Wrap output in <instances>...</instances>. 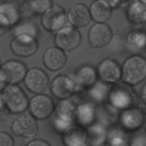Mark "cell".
Masks as SVG:
<instances>
[{
  "label": "cell",
  "mask_w": 146,
  "mask_h": 146,
  "mask_svg": "<svg viewBox=\"0 0 146 146\" xmlns=\"http://www.w3.org/2000/svg\"><path fill=\"white\" fill-rule=\"evenodd\" d=\"M122 78L126 84L137 85L146 79V58L140 55L128 57L122 66Z\"/></svg>",
  "instance_id": "obj_1"
},
{
  "label": "cell",
  "mask_w": 146,
  "mask_h": 146,
  "mask_svg": "<svg viewBox=\"0 0 146 146\" xmlns=\"http://www.w3.org/2000/svg\"><path fill=\"white\" fill-rule=\"evenodd\" d=\"M13 113H20L27 109L29 103L21 87L16 84H9L2 91V98Z\"/></svg>",
  "instance_id": "obj_2"
},
{
  "label": "cell",
  "mask_w": 146,
  "mask_h": 146,
  "mask_svg": "<svg viewBox=\"0 0 146 146\" xmlns=\"http://www.w3.org/2000/svg\"><path fill=\"white\" fill-rule=\"evenodd\" d=\"M27 73V67L21 61L9 60L1 65V82L17 84L24 79Z\"/></svg>",
  "instance_id": "obj_3"
},
{
  "label": "cell",
  "mask_w": 146,
  "mask_h": 146,
  "mask_svg": "<svg viewBox=\"0 0 146 146\" xmlns=\"http://www.w3.org/2000/svg\"><path fill=\"white\" fill-rule=\"evenodd\" d=\"M66 21L65 10L58 4L48 9L41 17V24L46 31L55 32L63 28Z\"/></svg>",
  "instance_id": "obj_4"
},
{
  "label": "cell",
  "mask_w": 146,
  "mask_h": 146,
  "mask_svg": "<svg viewBox=\"0 0 146 146\" xmlns=\"http://www.w3.org/2000/svg\"><path fill=\"white\" fill-rule=\"evenodd\" d=\"M54 42L56 46L61 49L71 51L81 44V35L79 31L74 27H63L56 34Z\"/></svg>",
  "instance_id": "obj_5"
},
{
  "label": "cell",
  "mask_w": 146,
  "mask_h": 146,
  "mask_svg": "<svg viewBox=\"0 0 146 146\" xmlns=\"http://www.w3.org/2000/svg\"><path fill=\"white\" fill-rule=\"evenodd\" d=\"M31 114L35 118L44 120L51 115L54 110L52 99L49 96L38 94L33 97L29 105Z\"/></svg>",
  "instance_id": "obj_6"
},
{
  "label": "cell",
  "mask_w": 146,
  "mask_h": 146,
  "mask_svg": "<svg viewBox=\"0 0 146 146\" xmlns=\"http://www.w3.org/2000/svg\"><path fill=\"white\" fill-rule=\"evenodd\" d=\"M11 131L17 136L32 138L38 132L36 121L32 115L22 114L17 117L12 123Z\"/></svg>",
  "instance_id": "obj_7"
},
{
  "label": "cell",
  "mask_w": 146,
  "mask_h": 146,
  "mask_svg": "<svg viewBox=\"0 0 146 146\" xmlns=\"http://www.w3.org/2000/svg\"><path fill=\"white\" fill-rule=\"evenodd\" d=\"M38 48V44L35 37L28 34L15 36L11 42V49L16 56L27 58L35 54Z\"/></svg>",
  "instance_id": "obj_8"
},
{
  "label": "cell",
  "mask_w": 146,
  "mask_h": 146,
  "mask_svg": "<svg viewBox=\"0 0 146 146\" xmlns=\"http://www.w3.org/2000/svg\"><path fill=\"white\" fill-rule=\"evenodd\" d=\"M98 76L106 84H115L122 78V68L118 62L111 58L101 61L97 68Z\"/></svg>",
  "instance_id": "obj_9"
},
{
  "label": "cell",
  "mask_w": 146,
  "mask_h": 146,
  "mask_svg": "<svg viewBox=\"0 0 146 146\" xmlns=\"http://www.w3.org/2000/svg\"><path fill=\"white\" fill-rule=\"evenodd\" d=\"M49 83L47 74L38 68H31L24 78V84L27 89L34 94H41L48 87Z\"/></svg>",
  "instance_id": "obj_10"
},
{
  "label": "cell",
  "mask_w": 146,
  "mask_h": 146,
  "mask_svg": "<svg viewBox=\"0 0 146 146\" xmlns=\"http://www.w3.org/2000/svg\"><path fill=\"white\" fill-rule=\"evenodd\" d=\"M112 35V31L107 24L97 23L90 29L88 41L92 48H101L110 42Z\"/></svg>",
  "instance_id": "obj_11"
},
{
  "label": "cell",
  "mask_w": 146,
  "mask_h": 146,
  "mask_svg": "<svg viewBox=\"0 0 146 146\" xmlns=\"http://www.w3.org/2000/svg\"><path fill=\"white\" fill-rule=\"evenodd\" d=\"M75 81L66 76L55 77L51 84V92L58 99H66L73 95L76 89Z\"/></svg>",
  "instance_id": "obj_12"
},
{
  "label": "cell",
  "mask_w": 146,
  "mask_h": 146,
  "mask_svg": "<svg viewBox=\"0 0 146 146\" xmlns=\"http://www.w3.org/2000/svg\"><path fill=\"white\" fill-rule=\"evenodd\" d=\"M20 17L21 12L15 4L10 2L2 3L0 7L1 36H2L9 27L16 25L20 20Z\"/></svg>",
  "instance_id": "obj_13"
},
{
  "label": "cell",
  "mask_w": 146,
  "mask_h": 146,
  "mask_svg": "<svg viewBox=\"0 0 146 146\" xmlns=\"http://www.w3.org/2000/svg\"><path fill=\"white\" fill-rule=\"evenodd\" d=\"M88 139V131L80 124H71L64 131L63 134V141L66 145H84Z\"/></svg>",
  "instance_id": "obj_14"
},
{
  "label": "cell",
  "mask_w": 146,
  "mask_h": 146,
  "mask_svg": "<svg viewBox=\"0 0 146 146\" xmlns=\"http://www.w3.org/2000/svg\"><path fill=\"white\" fill-rule=\"evenodd\" d=\"M67 61L64 50L58 47H51L44 52L43 63L50 71H56L64 68Z\"/></svg>",
  "instance_id": "obj_15"
},
{
  "label": "cell",
  "mask_w": 146,
  "mask_h": 146,
  "mask_svg": "<svg viewBox=\"0 0 146 146\" xmlns=\"http://www.w3.org/2000/svg\"><path fill=\"white\" fill-rule=\"evenodd\" d=\"M69 22L76 27H84L91 21V14L90 9L83 4L72 6L68 14Z\"/></svg>",
  "instance_id": "obj_16"
},
{
  "label": "cell",
  "mask_w": 146,
  "mask_h": 146,
  "mask_svg": "<svg viewBox=\"0 0 146 146\" xmlns=\"http://www.w3.org/2000/svg\"><path fill=\"white\" fill-rule=\"evenodd\" d=\"M121 125L127 130H137L142 127L145 121V113L141 109L125 110L121 113Z\"/></svg>",
  "instance_id": "obj_17"
},
{
  "label": "cell",
  "mask_w": 146,
  "mask_h": 146,
  "mask_svg": "<svg viewBox=\"0 0 146 146\" xmlns=\"http://www.w3.org/2000/svg\"><path fill=\"white\" fill-rule=\"evenodd\" d=\"M98 73L91 66H83L78 69L75 74L76 86L81 88H91L96 84Z\"/></svg>",
  "instance_id": "obj_18"
},
{
  "label": "cell",
  "mask_w": 146,
  "mask_h": 146,
  "mask_svg": "<svg viewBox=\"0 0 146 146\" xmlns=\"http://www.w3.org/2000/svg\"><path fill=\"white\" fill-rule=\"evenodd\" d=\"M111 6L104 0H95L90 7L91 17L97 23H105L111 16Z\"/></svg>",
  "instance_id": "obj_19"
},
{
  "label": "cell",
  "mask_w": 146,
  "mask_h": 146,
  "mask_svg": "<svg viewBox=\"0 0 146 146\" xmlns=\"http://www.w3.org/2000/svg\"><path fill=\"white\" fill-rule=\"evenodd\" d=\"M127 16L128 20L134 24H145L146 4L141 0L133 2L128 7Z\"/></svg>",
  "instance_id": "obj_20"
},
{
  "label": "cell",
  "mask_w": 146,
  "mask_h": 146,
  "mask_svg": "<svg viewBox=\"0 0 146 146\" xmlns=\"http://www.w3.org/2000/svg\"><path fill=\"white\" fill-rule=\"evenodd\" d=\"M76 111L77 108L71 101L63 99L58 104L56 118L71 124L76 115Z\"/></svg>",
  "instance_id": "obj_21"
},
{
  "label": "cell",
  "mask_w": 146,
  "mask_h": 146,
  "mask_svg": "<svg viewBox=\"0 0 146 146\" xmlns=\"http://www.w3.org/2000/svg\"><path fill=\"white\" fill-rule=\"evenodd\" d=\"M125 88H117L111 94V101L115 107L119 108H125L131 104V94Z\"/></svg>",
  "instance_id": "obj_22"
},
{
  "label": "cell",
  "mask_w": 146,
  "mask_h": 146,
  "mask_svg": "<svg viewBox=\"0 0 146 146\" xmlns=\"http://www.w3.org/2000/svg\"><path fill=\"white\" fill-rule=\"evenodd\" d=\"M94 108L92 105L84 104L77 108L76 117L78 119L80 125L83 126L91 125L94 118Z\"/></svg>",
  "instance_id": "obj_23"
},
{
  "label": "cell",
  "mask_w": 146,
  "mask_h": 146,
  "mask_svg": "<svg viewBox=\"0 0 146 146\" xmlns=\"http://www.w3.org/2000/svg\"><path fill=\"white\" fill-rule=\"evenodd\" d=\"M51 6V0H29L30 12L36 15L43 14Z\"/></svg>",
  "instance_id": "obj_24"
},
{
  "label": "cell",
  "mask_w": 146,
  "mask_h": 146,
  "mask_svg": "<svg viewBox=\"0 0 146 146\" xmlns=\"http://www.w3.org/2000/svg\"><path fill=\"white\" fill-rule=\"evenodd\" d=\"M14 32L15 36L20 35V34H28L31 36L36 37L38 31L36 27L34 24L31 22H24L16 26Z\"/></svg>",
  "instance_id": "obj_25"
},
{
  "label": "cell",
  "mask_w": 146,
  "mask_h": 146,
  "mask_svg": "<svg viewBox=\"0 0 146 146\" xmlns=\"http://www.w3.org/2000/svg\"><path fill=\"white\" fill-rule=\"evenodd\" d=\"M0 145L1 146H13L14 141L10 135L4 132L0 133Z\"/></svg>",
  "instance_id": "obj_26"
},
{
  "label": "cell",
  "mask_w": 146,
  "mask_h": 146,
  "mask_svg": "<svg viewBox=\"0 0 146 146\" xmlns=\"http://www.w3.org/2000/svg\"><path fill=\"white\" fill-rule=\"evenodd\" d=\"M10 113L11 111L9 110V108L7 106V105L5 104V103L4 102L2 99L1 101V121H7L9 118L10 115Z\"/></svg>",
  "instance_id": "obj_27"
},
{
  "label": "cell",
  "mask_w": 146,
  "mask_h": 146,
  "mask_svg": "<svg viewBox=\"0 0 146 146\" xmlns=\"http://www.w3.org/2000/svg\"><path fill=\"white\" fill-rule=\"evenodd\" d=\"M28 145L31 146H46V145H50L49 143H48L46 141H42V140H34L31 141V142L29 143Z\"/></svg>",
  "instance_id": "obj_28"
},
{
  "label": "cell",
  "mask_w": 146,
  "mask_h": 146,
  "mask_svg": "<svg viewBox=\"0 0 146 146\" xmlns=\"http://www.w3.org/2000/svg\"><path fill=\"white\" fill-rule=\"evenodd\" d=\"M133 145H146V137L145 136H138L134 139V143Z\"/></svg>",
  "instance_id": "obj_29"
},
{
  "label": "cell",
  "mask_w": 146,
  "mask_h": 146,
  "mask_svg": "<svg viewBox=\"0 0 146 146\" xmlns=\"http://www.w3.org/2000/svg\"><path fill=\"white\" fill-rule=\"evenodd\" d=\"M104 1L108 2V4L111 6L112 8L113 7H115L117 5H118V4L121 3V1H120V0H104Z\"/></svg>",
  "instance_id": "obj_30"
},
{
  "label": "cell",
  "mask_w": 146,
  "mask_h": 146,
  "mask_svg": "<svg viewBox=\"0 0 146 146\" xmlns=\"http://www.w3.org/2000/svg\"><path fill=\"white\" fill-rule=\"evenodd\" d=\"M141 110L144 112V113L146 114V101L145 100L143 103L141 105Z\"/></svg>",
  "instance_id": "obj_31"
},
{
  "label": "cell",
  "mask_w": 146,
  "mask_h": 146,
  "mask_svg": "<svg viewBox=\"0 0 146 146\" xmlns=\"http://www.w3.org/2000/svg\"><path fill=\"white\" fill-rule=\"evenodd\" d=\"M143 97L144 100L146 101V85L144 86L143 90Z\"/></svg>",
  "instance_id": "obj_32"
},
{
  "label": "cell",
  "mask_w": 146,
  "mask_h": 146,
  "mask_svg": "<svg viewBox=\"0 0 146 146\" xmlns=\"http://www.w3.org/2000/svg\"><path fill=\"white\" fill-rule=\"evenodd\" d=\"M120 1H121V2H125V1H129L131 0H120Z\"/></svg>",
  "instance_id": "obj_33"
},
{
  "label": "cell",
  "mask_w": 146,
  "mask_h": 146,
  "mask_svg": "<svg viewBox=\"0 0 146 146\" xmlns=\"http://www.w3.org/2000/svg\"><path fill=\"white\" fill-rule=\"evenodd\" d=\"M141 1H143V2L145 3V4H146V0H141Z\"/></svg>",
  "instance_id": "obj_34"
},
{
  "label": "cell",
  "mask_w": 146,
  "mask_h": 146,
  "mask_svg": "<svg viewBox=\"0 0 146 146\" xmlns=\"http://www.w3.org/2000/svg\"><path fill=\"white\" fill-rule=\"evenodd\" d=\"M145 32H146V23H145Z\"/></svg>",
  "instance_id": "obj_35"
},
{
  "label": "cell",
  "mask_w": 146,
  "mask_h": 146,
  "mask_svg": "<svg viewBox=\"0 0 146 146\" xmlns=\"http://www.w3.org/2000/svg\"><path fill=\"white\" fill-rule=\"evenodd\" d=\"M145 132H146V129H145Z\"/></svg>",
  "instance_id": "obj_36"
}]
</instances>
